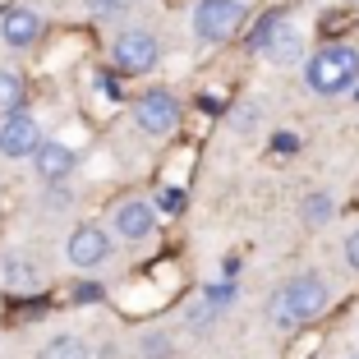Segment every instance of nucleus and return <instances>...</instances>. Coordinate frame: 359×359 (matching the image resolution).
<instances>
[{
  "mask_svg": "<svg viewBox=\"0 0 359 359\" xmlns=\"http://www.w3.org/2000/svg\"><path fill=\"white\" fill-rule=\"evenodd\" d=\"M37 143H42V125H37V116L14 111V116L0 120V157L23 161V157H32V152H37Z\"/></svg>",
  "mask_w": 359,
  "mask_h": 359,
  "instance_id": "6",
  "label": "nucleus"
},
{
  "mask_svg": "<svg viewBox=\"0 0 359 359\" xmlns=\"http://www.w3.org/2000/svg\"><path fill=\"white\" fill-rule=\"evenodd\" d=\"M97 93H102V102H120V88H116V79H97Z\"/></svg>",
  "mask_w": 359,
  "mask_h": 359,
  "instance_id": "23",
  "label": "nucleus"
},
{
  "mask_svg": "<svg viewBox=\"0 0 359 359\" xmlns=\"http://www.w3.org/2000/svg\"><path fill=\"white\" fill-rule=\"evenodd\" d=\"M263 55H267L272 65H295L299 55H304V37H299V28H295V23L285 19L281 28L272 32V42L263 46Z\"/></svg>",
  "mask_w": 359,
  "mask_h": 359,
  "instance_id": "11",
  "label": "nucleus"
},
{
  "mask_svg": "<svg viewBox=\"0 0 359 359\" xmlns=\"http://www.w3.org/2000/svg\"><path fill=\"white\" fill-rule=\"evenodd\" d=\"M276 148H281V152H285V148L295 152V148H299V138H295V134H281V138H276Z\"/></svg>",
  "mask_w": 359,
  "mask_h": 359,
  "instance_id": "25",
  "label": "nucleus"
},
{
  "mask_svg": "<svg viewBox=\"0 0 359 359\" xmlns=\"http://www.w3.org/2000/svg\"><path fill=\"white\" fill-rule=\"evenodd\" d=\"M0 276H5L10 290H32V285H37V267L23 263V258H5V263H0Z\"/></svg>",
  "mask_w": 359,
  "mask_h": 359,
  "instance_id": "13",
  "label": "nucleus"
},
{
  "mask_svg": "<svg viewBox=\"0 0 359 359\" xmlns=\"http://www.w3.org/2000/svg\"><path fill=\"white\" fill-rule=\"evenodd\" d=\"M244 23V5L240 0H198L194 5V37L208 46H222L231 42Z\"/></svg>",
  "mask_w": 359,
  "mask_h": 359,
  "instance_id": "3",
  "label": "nucleus"
},
{
  "mask_svg": "<svg viewBox=\"0 0 359 359\" xmlns=\"http://www.w3.org/2000/svg\"><path fill=\"white\" fill-rule=\"evenodd\" d=\"M134 120L143 134L152 138H166L170 129L180 125V102L166 93V88H148L143 97H134Z\"/></svg>",
  "mask_w": 359,
  "mask_h": 359,
  "instance_id": "5",
  "label": "nucleus"
},
{
  "mask_svg": "<svg viewBox=\"0 0 359 359\" xmlns=\"http://www.w3.org/2000/svg\"><path fill=\"white\" fill-rule=\"evenodd\" d=\"M346 263L359 272V231H350V240H346Z\"/></svg>",
  "mask_w": 359,
  "mask_h": 359,
  "instance_id": "24",
  "label": "nucleus"
},
{
  "mask_svg": "<svg viewBox=\"0 0 359 359\" xmlns=\"http://www.w3.org/2000/svg\"><path fill=\"white\" fill-rule=\"evenodd\" d=\"M281 23H285V14H276V10H272V14H263V19H258V28L249 32V51H258V55H263V46L272 42V32L281 28Z\"/></svg>",
  "mask_w": 359,
  "mask_h": 359,
  "instance_id": "16",
  "label": "nucleus"
},
{
  "mask_svg": "<svg viewBox=\"0 0 359 359\" xmlns=\"http://www.w3.org/2000/svg\"><path fill=\"white\" fill-rule=\"evenodd\" d=\"M350 5H359V0H350Z\"/></svg>",
  "mask_w": 359,
  "mask_h": 359,
  "instance_id": "27",
  "label": "nucleus"
},
{
  "mask_svg": "<svg viewBox=\"0 0 359 359\" xmlns=\"http://www.w3.org/2000/svg\"><path fill=\"white\" fill-rule=\"evenodd\" d=\"M116 231L125 235V240H148L152 231H157V203L148 198H129L116 208Z\"/></svg>",
  "mask_w": 359,
  "mask_h": 359,
  "instance_id": "10",
  "label": "nucleus"
},
{
  "mask_svg": "<svg viewBox=\"0 0 359 359\" xmlns=\"http://www.w3.org/2000/svg\"><path fill=\"white\" fill-rule=\"evenodd\" d=\"M65 258L74 267H83V272H93V267H102L106 258H111V235H106L102 226H79V231H69Z\"/></svg>",
  "mask_w": 359,
  "mask_h": 359,
  "instance_id": "7",
  "label": "nucleus"
},
{
  "mask_svg": "<svg viewBox=\"0 0 359 359\" xmlns=\"http://www.w3.org/2000/svg\"><path fill=\"white\" fill-rule=\"evenodd\" d=\"M23 79L14 74V69H0V116H14V111H23Z\"/></svg>",
  "mask_w": 359,
  "mask_h": 359,
  "instance_id": "12",
  "label": "nucleus"
},
{
  "mask_svg": "<svg viewBox=\"0 0 359 359\" xmlns=\"http://www.w3.org/2000/svg\"><path fill=\"white\" fill-rule=\"evenodd\" d=\"M332 304V285L318 272H304L295 281H285L272 299H267V318L276 327H299V323H313L318 313H327Z\"/></svg>",
  "mask_w": 359,
  "mask_h": 359,
  "instance_id": "1",
  "label": "nucleus"
},
{
  "mask_svg": "<svg viewBox=\"0 0 359 359\" xmlns=\"http://www.w3.org/2000/svg\"><path fill=\"white\" fill-rule=\"evenodd\" d=\"M138 346H143V355L148 359H166V350H170V341L161 337V332H148V337L138 341Z\"/></svg>",
  "mask_w": 359,
  "mask_h": 359,
  "instance_id": "21",
  "label": "nucleus"
},
{
  "mask_svg": "<svg viewBox=\"0 0 359 359\" xmlns=\"http://www.w3.org/2000/svg\"><path fill=\"white\" fill-rule=\"evenodd\" d=\"M138 0H93V10L97 14H125V10H134Z\"/></svg>",
  "mask_w": 359,
  "mask_h": 359,
  "instance_id": "22",
  "label": "nucleus"
},
{
  "mask_svg": "<svg viewBox=\"0 0 359 359\" xmlns=\"http://www.w3.org/2000/svg\"><path fill=\"white\" fill-rule=\"evenodd\" d=\"M332 212H337V203H332L327 194H309V198H304V222L309 226H327Z\"/></svg>",
  "mask_w": 359,
  "mask_h": 359,
  "instance_id": "15",
  "label": "nucleus"
},
{
  "mask_svg": "<svg viewBox=\"0 0 359 359\" xmlns=\"http://www.w3.org/2000/svg\"><path fill=\"white\" fill-rule=\"evenodd\" d=\"M355 102H359V83H355Z\"/></svg>",
  "mask_w": 359,
  "mask_h": 359,
  "instance_id": "26",
  "label": "nucleus"
},
{
  "mask_svg": "<svg viewBox=\"0 0 359 359\" xmlns=\"http://www.w3.org/2000/svg\"><path fill=\"white\" fill-rule=\"evenodd\" d=\"M212 318H222V313H217L208 299H198V304L189 309V327H194V332H203V327H212Z\"/></svg>",
  "mask_w": 359,
  "mask_h": 359,
  "instance_id": "20",
  "label": "nucleus"
},
{
  "mask_svg": "<svg viewBox=\"0 0 359 359\" xmlns=\"http://www.w3.org/2000/svg\"><path fill=\"white\" fill-rule=\"evenodd\" d=\"M304 83L318 97H341L359 83V51L350 42H327L304 60Z\"/></svg>",
  "mask_w": 359,
  "mask_h": 359,
  "instance_id": "2",
  "label": "nucleus"
},
{
  "mask_svg": "<svg viewBox=\"0 0 359 359\" xmlns=\"http://www.w3.org/2000/svg\"><path fill=\"white\" fill-rule=\"evenodd\" d=\"M42 359H88V346L79 337H55V341H46Z\"/></svg>",
  "mask_w": 359,
  "mask_h": 359,
  "instance_id": "14",
  "label": "nucleus"
},
{
  "mask_svg": "<svg viewBox=\"0 0 359 359\" xmlns=\"http://www.w3.org/2000/svg\"><path fill=\"white\" fill-rule=\"evenodd\" d=\"M0 37H5V46H14V51L32 46L37 37H42V14L28 10V5H14V10H5V14H0Z\"/></svg>",
  "mask_w": 359,
  "mask_h": 359,
  "instance_id": "9",
  "label": "nucleus"
},
{
  "mask_svg": "<svg viewBox=\"0 0 359 359\" xmlns=\"http://www.w3.org/2000/svg\"><path fill=\"white\" fill-rule=\"evenodd\" d=\"M111 60H116L120 74H148L152 65L161 60V42L148 28H125L111 46Z\"/></svg>",
  "mask_w": 359,
  "mask_h": 359,
  "instance_id": "4",
  "label": "nucleus"
},
{
  "mask_svg": "<svg viewBox=\"0 0 359 359\" xmlns=\"http://www.w3.org/2000/svg\"><path fill=\"white\" fill-rule=\"evenodd\" d=\"M79 166L74 148L69 143H55V138H42L37 143V152H32V170H37V180L42 184H55V180H69Z\"/></svg>",
  "mask_w": 359,
  "mask_h": 359,
  "instance_id": "8",
  "label": "nucleus"
},
{
  "mask_svg": "<svg viewBox=\"0 0 359 359\" xmlns=\"http://www.w3.org/2000/svg\"><path fill=\"white\" fill-rule=\"evenodd\" d=\"M152 203H157L161 212H170V217H180V212H184V203H189V198H184V189H161V194H157V198H152Z\"/></svg>",
  "mask_w": 359,
  "mask_h": 359,
  "instance_id": "19",
  "label": "nucleus"
},
{
  "mask_svg": "<svg viewBox=\"0 0 359 359\" xmlns=\"http://www.w3.org/2000/svg\"><path fill=\"white\" fill-rule=\"evenodd\" d=\"M74 203V189H69V180H55V184H46V212H65Z\"/></svg>",
  "mask_w": 359,
  "mask_h": 359,
  "instance_id": "17",
  "label": "nucleus"
},
{
  "mask_svg": "<svg viewBox=\"0 0 359 359\" xmlns=\"http://www.w3.org/2000/svg\"><path fill=\"white\" fill-rule=\"evenodd\" d=\"M203 299H208V304L217 309V313H222V309H226V304L235 299V281H212L208 290H203Z\"/></svg>",
  "mask_w": 359,
  "mask_h": 359,
  "instance_id": "18",
  "label": "nucleus"
}]
</instances>
